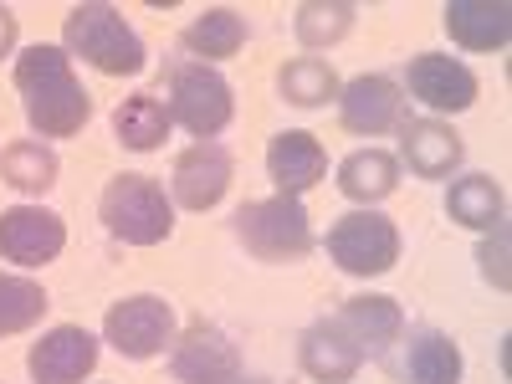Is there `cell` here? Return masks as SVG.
<instances>
[{
  "label": "cell",
  "mask_w": 512,
  "mask_h": 384,
  "mask_svg": "<svg viewBox=\"0 0 512 384\" xmlns=\"http://www.w3.org/2000/svg\"><path fill=\"white\" fill-rule=\"evenodd\" d=\"M267 175H272L277 195L303 200V190H313L328 175V149L308 134V128H287V134H277L272 149H267Z\"/></svg>",
  "instance_id": "cell-17"
},
{
  "label": "cell",
  "mask_w": 512,
  "mask_h": 384,
  "mask_svg": "<svg viewBox=\"0 0 512 384\" xmlns=\"http://www.w3.org/2000/svg\"><path fill=\"white\" fill-rule=\"evenodd\" d=\"M62 52L82 57L88 67H98L103 77H139L149 67L144 36L123 21L118 6L108 0H82V6L67 11L62 21Z\"/></svg>",
  "instance_id": "cell-2"
},
{
  "label": "cell",
  "mask_w": 512,
  "mask_h": 384,
  "mask_svg": "<svg viewBox=\"0 0 512 384\" xmlns=\"http://www.w3.org/2000/svg\"><path fill=\"white\" fill-rule=\"evenodd\" d=\"M52 297L36 277H21V272H0V338L11 333H26L47 318Z\"/></svg>",
  "instance_id": "cell-26"
},
{
  "label": "cell",
  "mask_w": 512,
  "mask_h": 384,
  "mask_svg": "<svg viewBox=\"0 0 512 384\" xmlns=\"http://www.w3.org/2000/svg\"><path fill=\"white\" fill-rule=\"evenodd\" d=\"M446 216L466 231H497L502 216H507V200H502V185L492 175H461L451 180L446 190Z\"/></svg>",
  "instance_id": "cell-22"
},
{
  "label": "cell",
  "mask_w": 512,
  "mask_h": 384,
  "mask_svg": "<svg viewBox=\"0 0 512 384\" xmlns=\"http://www.w3.org/2000/svg\"><path fill=\"white\" fill-rule=\"evenodd\" d=\"M236 180V159L221 139H195L180 159H175V175H169V200L185 205V210H216L226 200Z\"/></svg>",
  "instance_id": "cell-8"
},
{
  "label": "cell",
  "mask_w": 512,
  "mask_h": 384,
  "mask_svg": "<svg viewBox=\"0 0 512 384\" xmlns=\"http://www.w3.org/2000/svg\"><path fill=\"white\" fill-rule=\"evenodd\" d=\"M26 369H31V384H82L98 369V338L77 323H62L31 344Z\"/></svg>",
  "instance_id": "cell-13"
},
{
  "label": "cell",
  "mask_w": 512,
  "mask_h": 384,
  "mask_svg": "<svg viewBox=\"0 0 512 384\" xmlns=\"http://www.w3.org/2000/svg\"><path fill=\"white\" fill-rule=\"evenodd\" d=\"M169 374L180 384H231L241 379V349L216 323H190L169 344Z\"/></svg>",
  "instance_id": "cell-9"
},
{
  "label": "cell",
  "mask_w": 512,
  "mask_h": 384,
  "mask_svg": "<svg viewBox=\"0 0 512 384\" xmlns=\"http://www.w3.org/2000/svg\"><path fill=\"white\" fill-rule=\"evenodd\" d=\"M482 272H487L497 287H507V226H497L492 241L482 246Z\"/></svg>",
  "instance_id": "cell-28"
},
{
  "label": "cell",
  "mask_w": 512,
  "mask_h": 384,
  "mask_svg": "<svg viewBox=\"0 0 512 384\" xmlns=\"http://www.w3.org/2000/svg\"><path fill=\"white\" fill-rule=\"evenodd\" d=\"M67 246V221L47 205H11L0 210V256L16 267H47Z\"/></svg>",
  "instance_id": "cell-11"
},
{
  "label": "cell",
  "mask_w": 512,
  "mask_h": 384,
  "mask_svg": "<svg viewBox=\"0 0 512 384\" xmlns=\"http://www.w3.org/2000/svg\"><path fill=\"white\" fill-rule=\"evenodd\" d=\"M405 93L415 103H425L431 113H466L477 103L482 82L477 72L466 67L461 57H446V52H415L410 67H405Z\"/></svg>",
  "instance_id": "cell-10"
},
{
  "label": "cell",
  "mask_w": 512,
  "mask_h": 384,
  "mask_svg": "<svg viewBox=\"0 0 512 384\" xmlns=\"http://www.w3.org/2000/svg\"><path fill=\"white\" fill-rule=\"evenodd\" d=\"M446 31L466 52H502L512 36V6L507 0H451L441 11Z\"/></svg>",
  "instance_id": "cell-18"
},
{
  "label": "cell",
  "mask_w": 512,
  "mask_h": 384,
  "mask_svg": "<svg viewBox=\"0 0 512 384\" xmlns=\"http://www.w3.org/2000/svg\"><path fill=\"white\" fill-rule=\"evenodd\" d=\"M236 241L267 267H287V262H303L313 251V221H308V205L297 195H267V200H246L236 216H231Z\"/></svg>",
  "instance_id": "cell-3"
},
{
  "label": "cell",
  "mask_w": 512,
  "mask_h": 384,
  "mask_svg": "<svg viewBox=\"0 0 512 384\" xmlns=\"http://www.w3.org/2000/svg\"><path fill=\"white\" fill-rule=\"evenodd\" d=\"M16 88H21L26 123L41 134V144H47V139H72L93 118V98L77 82L72 57L62 47H41V41L26 47L16 57Z\"/></svg>",
  "instance_id": "cell-1"
},
{
  "label": "cell",
  "mask_w": 512,
  "mask_h": 384,
  "mask_svg": "<svg viewBox=\"0 0 512 384\" xmlns=\"http://www.w3.org/2000/svg\"><path fill=\"white\" fill-rule=\"evenodd\" d=\"M169 123H180L185 134L195 139H216L226 134V123L236 113V98H231V82L216 72V67H205V62H175L169 67Z\"/></svg>",
  "instance_id": "cell-5"
},
{
  "label": "cell",
  "mask_w": 512,
  "mask_h": 384,
  "mask_svg": "<svg viewBox=\"0 0 512 384\" xmlns=\"http://www.w3.org/2000/svg\"><path fill=\"white\" fill-rule=\"evenodd\" d=\"M169 108L154 98V93H134V98H123L113 108V134L123 149H134V154H154L164 139H169Z\"/></svg>",
  "instance_id": "cell-24"
},
{
  "label": "cell",
  "mask_w": 512,
  "mask_h": 384,
  "mask_svg": "<svg viewBox=\"0 0 512 384\" xmlns=\"http://www.w3.org/2000/svg\"><path fill=\"white\" fill-rule=\"evenodd\" d=\"M338 118H344V128L359 139L395 134L405 123V88L384 72H364V77L338 88Z\"/></svg>",
  "instance_id": "cell-12"
},
{
  "label": "cell",
  "mask_w": 512,
  "mask_h": 384,
  "mask_svg": "<svg viewBox=\"0 0 512 384\" xmlns=\"http://www.w3.org/2000/svg\"><path fill=\"white\" fill-rule=\"evenodd\" d=\"M354 16H359V11L349 6V0H308V6H297L292 31H297V41H303L308 52H318V47L344 41L349 26H354Z\"/></svg>",
  "instance_id": "cell-27"
},
{
  "label": "cell",
  "mask_w": 512,
  "mask_h": 384,
  "mask_svg": "<svg viewBox=\"0 0 512 384\" xmlns=\"http://www.w3.org/2000/svg\"><path fill=\"white\" fill-rule=\"evenodd\" d=\"M461 159H466V144L451 123H441V118H405L400 123V164H410V175L446 180Z\"/></svg>",
  "instance_id": "cell-15"
},
{
  "label": "cell",
  "mask_w": 512,
  "mask_h": 384,
  "mask_svg": "<svg viewBox=\"0 0 512 384\" xmlns=\"http://www.w3.org/2000/svg\"><path fill=\"white\" fill-rule=\"evenodd\" d=\"M333 323L354 338L364 359H384V354L400 344V333H405V313H400V303H395V297H384V292L349 297V303L333 313Z\"/></svg>",
  "instance_id": "cell-14"
},
{
  "label": "cell",
  "mask_w": 512,
  "mask_h": 384,
  "mask_svg": "<svg viewBox=\"0 0 512 384\" xmlns=\"http://www.w3.org/2000/svg\"><path fill=\"white\" fill-rule=\"evenodd\" d=\"M323 246L333 256V267L349 277H384L400 262V231L379 210H349V216H338L328 226Z\"/></svg>",
  "instance_id": "cell-6"
},
{
  "label": "cell",
  "mask_w": 512,
  "mask_h": 384,
  "mask_svg": "<svg viewBox=\"0 0 512 384\" xmlns=\"http://www.w3.org/2000/svg\"><path fill=\"white\" fill-rule=\"evenodd\" d=\"M231 384H267V379H231Z\"/></svg>",
  "instance_id": "cell-30"
},
{
  "label": "cell",
  "mask_w": 512,
  "mask_h": 384,
  "mask_svg": "<svg viewBox=\"0 0 512 384\" xmlns=\"http://www.w3.org/2000/svg\"><path fill=\"white\" fill-rule=\"evenodd\" d=\"M180 41H185L190 62L216 67V62H226V57H236L246 47V16L231 11V6H210L180 31Z\"/></svg>",
  "instance_id": "cell-20"
},
{
  "label": "cell",
  "mask_w": 512,
  "mask_h": 384,
  "mask_svg": "<svg viewBox=\"0 0 512 384\" xmlns=\"http://www.w3.org/2000/svg\"><path fill=\"white\" fill-rule=\"evenodd\" d=\"M103 338L123 359H154L175 344V308L154 292H134V297H123V303L108 308Z\"/></svg>",
  "instance_id": "cell-7"
},
{
  "label": "cell",
  "mask_w": 512,
  "mask_h": 384,
  "mask_svg": "<svg viewBox=\"0 0 512 384\" xmlns=\"http://www.w3.org/2000/svg\"><path fill=\"white\" fill-rule=\"evenodd\" d=\"M98 221L123 246H159L175 231V200L154 175H113L98 200Z\"/></svg>",
  "instance_id": "cell-4"
},
{
  "label": "cell",
  "mask_w": 512,
  "mask_h": 384,
  "mask_svg": "<svg viewBox=\"0 0 512 384\" xmlns=\"http://www.w3.org/2000/svg\"><path fill=\"white\" fill-rule=\"evenodd\" d=\"M57 169H62L57 149L41 144V139H16V144L0 149V180L21 195H47L57 185Z\"/></svg>",
  "instance_id": "cell-23"
},
{
  "label": "cell",
  "mask_w": 512,
  "mask_h": 384,
  "mask_svg": "<svg viewBox=\"0 0 512 384\" xmlns=\"http://www.w3.org/2000/svg\"><path fill=\"white\" fill-rule=\"evenodd\" d=\"M297 364H303V374L318 379V384H349L364 369V354L333 318H318L313 328H303V338H297Z\"/></svg>",
  "instance_id": "cell-16"
},
{
  "label": "cell",
  "mask_w": 512,
  "mask_h": 384,
  "mask_svg": "<svg viewBox=\"0 0 512 384\" xmlns=\"http://www.w3.org/2000/svg\"><path fill=\"white\" fill-rule=\"evenodd\" d=\"M461 344L441 328H410L405 344V379L410 384H461Z\"/></svg>",
  "instance_id": "cell-21"
},
{
  "label": "cell",
  "mask_w": 512,
  "mask_h": 384,
  "mask_svg": "<svg viewBox=\"0 0 512 384\" xmlns=\"http://www.w3.org/2000/svg\"><path fill=\"white\" fill-rule=\"evenodd\" d=\"M400 185V159L384 154V149H354L338 159V190H344V200L374 210L379 200H390Z\"/></svg>",
  "instance_id": "cell-19"
},
{
  "label": "cell",
  "mask_w": 512,
  "mask_h": 384,
  "mask_svg": "<svg viewBox=\"0 0 512 384\" xmlns=\"http://www.w3.org/2000/svg\"><path fill=\"white\" fill-rule=\"evenodd\" d=\"M338 72L323 62V57H292L282 62L277 72V93L292 103V108H323V103H338Z\"/></svg>",
  "instance_id": "cell-25"
},
{
  "label": "cell",
  "mask_w": 512,
  "mask_h": 384,
  "mask_svg": "<svg viewBox=\"0 0 512 384\" xmlns=\"http://www.w3.org/2000/svg\"><path fill=\"white\" fill-rule=\"evenodd\" d=\"M11 52H16V11L0 6V57H11Z\"/></svg>",
  "instance_id": "cell-29"
}]
</instances>
